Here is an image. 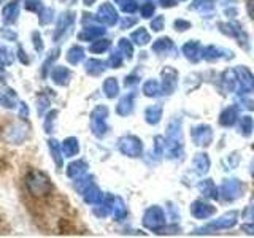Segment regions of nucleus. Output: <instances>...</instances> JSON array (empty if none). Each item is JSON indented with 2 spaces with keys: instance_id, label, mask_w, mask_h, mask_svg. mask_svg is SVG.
<instances>
[{
  "instance_id": "nucleus-1",
  "label": "nucleus",
  "mask_w": 254,
  "mask_h": 238,
  "mask_svg": "<svg viewBox=\"0 0 254 238\" xmlns=\"http://www.w3.org/2000/svg\"><path fill=\"white\" fill-rule=\"evenodd\" d=\"M167 154L170 159H178L183 156V133H181V122L180 119L173 121L167 125Z\"/></svg>"
},
{
  "instance_id": "nucleus-2",
  "label": "nucleus",
  "mask_w": 254,
  "mask_h": 238,
  "mask_svg": "<svg viewBox=\"0 0 254 238\" xmlns=\"http://www.w3.org/2000/svg\"><path fill=\"white\" fill-rule=\"evenodd\" d=\"M245 190V184L240 179H227L222 182V186L219 187V197L222 200L232 202L240 198Z\"/></svg>"
},
{
  "instance_id": "nucleus-3",
  "label": "nucleus",
  "mask_w": 254,
  "mask_h": 238,
  "mask_svg": "<svg viewBox=\"0 0 254 238\" xmlns=\"http://www.w3.org/2000/svg\"><path fill=\"white\" fill-rule=\"evenodd\" d=\"M165 224V216L161 206H151L143 214V226L149 230H161Z\"/></svg>"
},
{
  "instance_id": "nucleus-4",
  "label": "nucleus",
  "mask_w": 254,
  "mask_h": 238,
  "mask_svg": "<svg viewBox=\"0 0 254 238\" xmlns=\"http://www.w3.org/2000/svg\"><path fill=\"white\" fill-rule=\"evenodd\" d=\"M237 224V211H230V213H226L224 216H221L218 221H213L210 224H206L205 227L198 229L197 234H206V232H211V230H222V229H230Z\"/></svg>"
},
{
  "instance_id": "nucleus-5",
  "label": "nucleus",
  "mask_w": 254,
  "mask_h": 238,
  "mask_svg": "<svg viewBox=\"0 0 254 238\" xmlns=\"http://www.w3.org/2000/svg\"><path fill=\"white\" fill-rule=\"evenodd\" d=\"M119 151L126 156L138 157L143 153V145L137 137H133V135H127V137H123L121 140H119Z\"/></svg>"
},
{
  "instance_id": "nucleus-6",
  "label": "nucleus",
  "mask_w": 254,
  "mask_h": 238,
  "mask_svg": "<svg viewBox=\"0 0 254 238\" xmlns=\"http://www.w3.org/2000/svg\"><path fill=\"white\" fill-rule=\"evenodd\" d=\"M235 73H237V79H238L237 92H240V94L254 92V75L251 73V71L246 67L238 65L235 68Z\"/></svg>"
},
{
  "instance_id": "nucleus-7",
  "label": "nucleus",
  "mask_w": 254,
  "mask_h": 238,
  "mask_svg": "<svg viewBox=\"0 0 254 238\" xmlns=\"http://www.w3.org/2000/svg\"><path fill=\"white\" fill-rule=\"evenodd\" d=\"M27 186H29L30 192L35 194V195H43V194H48L51 190L50 181H48V178L43 177L42 173H32L27 179Z\"/></svg>"
},
{
  "instance_id": "nucleus-8",
  "label": "nucleus",
  "mask_w": 254,
  "mask_h": 238,
  "mask_svg": "<svg viewBox=\"0 0 254 238\" xmlns=\"http://www.w3.org/2000/svg\"><path fill=\"white\" fill-rule=\"evenodd\" d=\"M107 116H108V110L107 107H97L92 111V132L97 135V137H102L107 132Z\"/></svg>"
},
{
  "instance_id": "nucleus-9",
  "label": "nucleus",
  "mask_w": 254,
  "mask_h": 238,
  "mask_svg": "<svg viewBox=\"0 0 254 238\" xmlns=\"http://www.w3.org/2000/svg\"><path fill=\"white\" fill-rule=\"evenodd\" d=\"M190 137H192V141L197 146H208L213 141V130H211L210 125L202 124V125L192 127V130H190Z\"/></svg>"
},
{
  "instance_id": "nucleus-10",
  "label": "nucleus",
  "mask_w": 254,
  "mask_h": 238,
  "mask_svg": "<svg viewBox=\"0 0 254 238\" xmlns=\"http://www.w3.org/2000/svg\"><path fill=\"white\" fill-rule=\"evenodd\" d=\"M177 84H178V73L177 70L172 68V67H165L162 70V92L164 94H172L175 89H177Z\"/></svg>"
},
{
  "instance_id": "nucleus-11",
  "label": "nucleus",
  "mask_w": 254,
  "mask_h": 238,
  "mask_svg": "<svg viewBox=\"0 0 254 238\" xmlns=\"http://www.w3.org/2000/svg\"><path fill=\"white\" fill-rule=\"evenodd\" d=\"M219 27L229 37H234L235 40H238V43H240V45H243V46L246 45V46H248V37H246L243 29L238 26V24H235V22H226V24H221Z\"/></svg>"
},
{
  "instance_id": "nucleus-12",
  "label": "nucleus",
  "mask_w": 254,
  "mask_h": 238,
  "mask_svg": "<svg viewBox=\"0 0 254 238\" xmlns=\"http://www.w3.org/2000/svg\"><path fill=\"white\" fill-rule=\"evenodd\" d=\"M97 19L105 24V26H113V24L118 22V11L115 10V6L111 3H103L99 8Z\"/></svg>"
},
{
  "instance_id": "nucleus-13",
  "label": "nucleus",
  "mask_w": 254,
  "mask_h": 238,
  "mask_svg": "<svg viewBox=\"0 0 254 238\" xmlns=\"http://www.w3.org/2000/svg\"><path fill=\"white\" fill-rule=\"evenodd\" d=\"M202 58L206 60H218V59H230L234 58V53H230L229 50H224V48H218V46H206Z\"/></svg>"
},
{
  "instance_id": "nucleus-14",
  "label": "nucleus",
  "mask_w": 254,
  "mask_h": 238,
  "mask_svg": "<svg viewBox=\"0 0 254 238\" xmlns=\"http://www.w3.org/2000/svg\"><path fill=\"white\" fill-rule=\"evenodd\" d=\"M214 206L208 205L206 202H200V200H197L192 203V206H190V213H192V216L197 218V219H206V218H210L214 214Z\"/></svg>"
},
{
  "instance_id": "nucleus-15",
  "label": "nucleus",
  "mask_w": 254,
  "mask_h": 238,
  "mask_svg": "<svg viewBox=\"0 0 254 238\" xmlns=\"http://www.w3.org/2000/svg\"><path fill=\"white\" fill-rule=\"evenodd\" d=\"M202 46L198 42H188L183 45V54L186 56V58L190 60V62H197L202 59Z\"/></svg>"
},
{
  "instance_id": "nucleus-16",
  "label": "nucleus",
  "mask_w": 254,
  "mask_h": 238,
  "mask_svg": "<svg viewBox=\"0 0 254 238\" xmlns=\"http://www.w3.org/2000/svg\"><path fill=\"white\" fill-rule=\"evenodd\" d=\"M222 79V86L227 92H237L238 89V79H237V73L235 70H226L221 76Z\"/></svg>"
},
{
  "instance_id": "nucleus-17",
  "label": "nucleus",
  "mask_w": 254,
  "mask_h": 238,
  "mask_svg": "<svg viewBox=\"0 0 254 238\" xmlns=\"http://www.w3.org/2000/svg\"><path fill=\"white\" fill-rule=\"evenodd\" d=\"M192 169L195 170V173L198 175H205L206 172L210 170V159L206 154L200 153L197 154L194 159H192Z\"/></svg>"
},
{
  "instance_id": "nucleus-18",
  "label": "nucleus",
  "mask_w": 254,
  "mask_h": 238,
  "mask_svg": "<svg viewBox=\"0 0 254 238\" xmlns=\"http://www.w3.org/2000/svg\"><path fill=\"white\" fill-rule=\"evenodd\" d=\"M133 94H127L126 97H123L121 100H119L118 107H116V113L121 115V116H127L132 113L133 110Z\"/></svg>"
},
{
  "instance_id": "nucleus-19",
  "label": "nucleus",
  "mask_w": 254,
  "mask_h": 238,
  "mask_svg": "<svg viewBox=\"0 0 254 238\" xmlns=\"http://www.w3.org/2000/svg\"><path fill=\"white\" fill-rule=\"evenodd\" d=\"M237 118H238V111H237V108H235V107H229V108H226V110L219 115V124H221V125H226V127L234 125V124L237 122Z\"/></svg>"
},
{
  "instance_id": "nucleus-20",
  "label": "nucleus",
  "mask_w": 254,
  "mask_h": 238,
  "mask_svg": "<svg viewBox=\"0 0 254 238\" xmlns=\"http://www.w3.org/2000/svg\"><path fill=\"white\" fill-rule=\"evenodd\" d=\"M198 189L203 195H206L208 198H219V187L214 184L213 179H205L198 184Z\"/></svg>"
},
{
  "instance_id": "nucleus-21",
  "label": "nucleus",
  "mask_w": 254,
  "mask_h": 238,
  "mask_svg": "<svg viewBox=\"0 0 254 238\" xmlns=\"http://www.w3.org/2000/svg\"><path fill=\"white\" fill-rule=\"evenodd\" d=\"M83 194H84V200L87 203H92V205H99V203L103 202V198H105V197H103V194L94 184H91L89 187H87Z\"/></svg>"
},
{
  "instance_id": "nucleus-22",
  "label": "nucleus",
  "mask_w": 254,
  "mask_h": 238,
  "mask_svg": "<svg viewBox=\"0 0 254 238\" xmlns=\"http://www.w3.org/2000/svg\"><path fill=\"white\" fill-rule=\"evenodd\" d=\"M162 118V107L161 105H151L145 111V119L148 124H157Z\"/></svg>"
},
{
  "instance_id": "nucleus-23",
  "label": "nucleus",
  "mask_w": 254,
  "mask_h": 238,
  "mask_svg": "<svg viewBox=\"0 0 254 238\" xmlns=\"http://www.w3.org/2000/svg\"><path fill=\"white\" fill-rule=\"evenodd\" d=\"M103 34H105V29L103 27H86V29H83V32L78 37H79V40H84V42H91V40L102 37Z\"/></svg>"
},
{
  "instance_id": "nucleus-24",
  "label": "nucleus",
  "mask_w": 254,
  "mask_h": 238,
  "mask_svg": "<svg viewBox=\"0 0 254 238\" xmlns=\"http://www.w3.org/2000/svg\"><path fill=\"white\" fill-rule=\"evenodd\" d=\"M143 92H145V95H148V97H156V95L162 92V86L159 81H156V79H148V81L143 84Z\"/></svg>"
},
{
  "instance_id": "nucleus-25",
  "label": "nucleus",
  "mask_w": 254,
  "mask_h": 238,
  "mask_svg": "<svg viewBox=\"0 0 254 238\" xmlns=\"http://www.w3.org/2000/svg\"><path fill=\"white\" fill-rule=\"evenodd\" d=\"M153 51L157 54H165L169 51H173V42L170 38H159L153 45Z\"/></svg>"
},
{
  "instance_id": "nucleus-26",
  "label": "nucleus",
  "mask_w": 254,
  "mask_h": 238,
  "mask_svg": "<svg viewBox=\"0 0 254 238\" xmlns=\"http://www.w3.org/2000/svg\"><path fill=\"white\" fill-rule=\"evenodd\" d=\"M103 92H105V95L110 99L116 97L118 92H119V84H118V81L115 78L105 79V83H103Z\"/></svg>"
},
{
  "instance_id": "nucleus-27",
  "label": "nucleus",
  "mask_w": 254,
  "mask_h": 238,
  "mask_svg": "<svg viewBox=\"0 0 254 238\" xmlns=\"http://www.w3.org/2000/svg\"><path fill=\"white\" fill-rule=\"evenodd\" d=\"M130 40L135 43V45H146L149 40H151V37H149V34H148V30L146 29H137L133 32V34L130 35Z\"/></svg>"
},
{
  "instance_id": "nucleus-28",
  "label": "nucleus",
  "mask_w": 254,
  "mask_h": 238,
  "mask_svg": "<svg viewBox=\"0 0 254 238\" xmlns=\"http://www.w3.org/2000/svg\"><path fill=\"white\" fill-rule=\"evenodd\" d=\"M78 149H79V146H78V141L75 138H68V140L64 141V145H62V153L67 157L75 156L78 153Z\"/></svg>"
},
{
  "instance_id": "nucleus-29",
  "label": "nucleus",
  "mask_w": 254,
  "mask_h": 238,
  "mask_svg": "<svg viewBox=\"0 0 254 238\" xmlns=\"http://www.w3.org/2000/svg\"><path fill=\"white\" fill-rule=\"evenodd\" d=\"M86 164L84 162H75V164H71L68 167V170H67V175L70 178H79L83 173H86Z\"/></svg>"
},
{
  "instance_id": "nucleus-30",
  "label": "nucleus",
  "mask_w": 254,
  "mask_h": 238,
  "mask_svg": "<svg viewBox=\"0 0 254 238\" xmlns=\"http://www.w3.org/2000/svg\"><path fill=\"white\" fill-rule=\"evenodd\" d=\"M190 8L195 11H200V13H206V11H211L214 8V3L211 0H194Z\"/></svg>"
},
{
  "instance_id": "nucleus-31",
  "label": "nucleus",
  "mask_w": 254,
  "mask_h": 238,
  "mask_svg": "<svg viewBox=\"0 0 254 238\" xmlns=\"http://www.w3.org/2000/svg\"><path fill=\"white\" fill-rule=\"evenodd\" d=\"M105 70V62H102V60H89L86 63V71L87 73H91V75H99L102 73V71Z\"/></svg>"
},
{
  "instance_id": "nucleus-32",
  "label": "nucleus",
  "mask_w": 254,
  "mask_h": 238,
  "mask_svg": "<svg viewBox=\"0 0 254 238\" xmlns=\"http://www.w3.org/2000/svg\"><path fill=\"white\" fill-rule=\"evenodd\" d=\"M113 214H115V218L118 221H123L127 216V208H126V205L121 202V198H115V202H113Z\"/></svg>"
},
{
  "instance_id": "nucleus-33",
  "label": "nucleus",
  "mask_w": 254,
  "mask_h": 238,
  "mask_svg": "<svg viewBox=\"0 0 254 238\" xmlns=\"http://www.w3.org/2000/svg\"><path fill=\"white\" fill-rule=\"evenodd\" d=\"M53 78H54L56 83L65 84L68 81V78H70V71L67 68H64V67H58L53 71Z\"/></svg>"
},
{
  "instance_id": "nucleus-34",
  "label": "nucleus",
  "mask_w": 254,
  "mask_h": 238,
  "mask_svg": "<svg viewBox=\"0 0 254 238\" xmlns=\"http://www.w3.org/2000/svg\"><path fill=\"white\" fill-rule=\"evenodd\" d=\"M118 50L121 51V54L124 56V58L127 59H132V56H133V48H132V43L129 42V40H119V45H118Z\"/></svg>"
},
{
  "instance_id": "nucleus-35",
  "label": "nucleus",
  "mask_w": 254,
  "mask_h": 238,
  "mask_svg": "<svg viewBox=\"0 0 254 238\" xmlns=\"http://www.w3.org/2000/svg\"><path fill=\"white\" fill-rule=\"evenodd\" d=\"M253 127H254V122H253L251 116L242 118V121H240V130H242V133L245 135V137H250L251 132H253Z\"/></svg>"
},
{
  "instance_id": "nucleus-36",
  "label": "nucleus",
  "mask_w": 254,
  "mask_h": 238,
  "mask_svg": "<svg viewBox=\"0 0 254 238\" xmlns=\"http://www.w3.org/2000/svg\"><path fill=\"white\" fill-rule=\"evenodd\" d=\"M83 58H84L83 50H81V48H78V46L71 48V50L68 51V54H67V59H68L70 63H78L79 60H83Z\"/></svg>"
},
{
  "instance_id": "nucleus-37",
  "label": "nucleus",
  "mask_w": 254,
  "mask_h": 238,
  "mask_svg": "<svg viewBox=\"0 0 254 238\" xmlns=\"http://www.w3.org/2000/svg\"><path fill=\"white\" fill-rule=\"evenodd\" d=\"M116 3L124 13H133L137 10V2L135 0H116Z\"/></svg>"
},
{
  "instance_id": "nucleus-38",
  "label": "nucleus",
  "mask_w": 254,
  "mask_h": 238,
  "mask_svg": "<svg viewBox=\"0 0 254 238\" xmlns=\"http://www.w3.org/2000/svg\"><path fill=\"white\" fill-rule=\"evenodd\" d=\"M3 16H5L6 22H13L16 19V16H18V5H16V3L8 5L3 10Z\"/></svg>"
},
{
  "instance_id": "nucleus-39",
  "label": "nucleus",
  "mask_w": 254,
  "mask_h": 238,
  "mask_svg": "<svg viewBox=\"0 0 254 238\" xmlns=\"http://www.w3.org/2000/svg\"><path fill=\"white\" fill-rule=\"evenodd\" d=\"M123 58H124V56L121 54V51L116 50L113 54L110 56V59H108V65H110V67H113V68L121 67V63H123V60H124Z\"/></svg>"
},
{
  "instance_id": "nucleus-40",
  "label": "nucleus",
  "mask_w": 254,
  "mask_h": 238,
  "mask_svg": "<svg viewBox=\"0 0 254 238\" xmlns=\"http://www.w3.org/2000/svg\"><path fill=\"white\" fill-rule=\"evenodd\" d=\"M110 48V42L108 40H99V42H94V45H91V51L99 54V53H103L105 50Z\"/></svg>"
},
{
  "instance_id": "nucleus-41",
  "label": "nucleus",
  "mask_w": 254,
  "mask_h": 238,
  "mask_svg": "<svg viewBox=\"0 0 254 238\" xmlns=\"http://www.w3.org/2000/svg\"><path fill=\"white\" fill-rule=\"evenodd\" d=\"M50 148H51L53 154H54L56 162H58V165L61 167V165H62V159H61V149H59L58 141H50Z\"/></svg>"
},
{
  "instance_id": "nucleus-42",
  "label": "nucleus",
  "mask_w": 254,
  "mask_h": 238,
  "mask_svg": "<svg viewBox=\"0 0 254 238\" xmlns=\"http://www.w3.org/2000/svg\"><path fill=\"white\" fill-rule=\"evenodd\" d=\"M154 10H156V6L153 3H143L141 16H143V18H151V16L154 14Z\"/></svg>"
},
{
  "instance_id": "nucleus-43",
  "label": "nucleus",
  "mask_w": 254,
  "mask_h": 238,
  "mask_svg": "<svg viewBox=\"0 0 254 238\" xmlns=\"http://www.w3.org/2000/svg\"><path fill=\"white\" fill-rule=\"evenodd\" d=\"M154 151H156V154L157 156H161L162 154V151L165 149V146H167V143H164V138L162 137H156V140H154Z\"/></svg>"
},
{
  "instance_id": "nucleus-44",
  "label": "nucleus",
  "mask_w": 254,
  "mask_h": 238,
  "mask_svg": "<svg viewBox=\"0 0 254 238\" xmlns=\"http://www.w3.org/2000/svg\"><path fill=\"white\" fill-rule=\"evenodd\" d=\"M164 22H165L164 16H156V19L151 22V27H153V30L159 32V30L164 29Z\"/></svg>"
},
{
  "instance_id": "nucleus-45",
  "label": "nucleus",
  "mask_w": 254,
  "mask_h": 238,
  "mask_svg": "<svg viewBox=\"0 0 254 238\" xmlns=\"http://www.w3.org/2000/svg\"><path fill=\"white\" fill-rule=\"evenodd\" d=\"M243 218L248 222H254V205L248 206V208L243 211Z\"/></svg>"
},
{
  "instance_id": "nucleus-46",
  "label": "nucleus",
  "mask_w": 254,
  "mask_h": 238,
  "mask_svg": "<svg viewBox=\"0 0 254 238\" xmlns=\"http://www.w3.org/2000/svg\"><path fill=\"white\" fill-rule=\"evenodd\" d=\"M190 27V24L185 19H177L175 21V29L177 30H188Z\"/></svg>"
},
{
  "instance_id": "nucleus-47",
  "label": "nucleus",
  "mask_w": 254,
  "mask_h": 238,
  "mask_svg": "<svg viewBox=\"0 0 254 238\" xmlns=\"http://www.w3.org/2000/svg\"><path fill=\"white\" fill-rule=\"evenodd\" d=\"M135 24H137V19H135V18H129V16H127V18H124L121 21V29H129V27L135 26Z\"/></svg>"
},
{
  "instance_id": "nucleus-48",
  "label": "nucleus",
  "mask_w": 254,
  "mask_h": 238,
  "mask_svg": "<svg viewBox=\"0 0 254 238\" xmlns=\"http://www.w3.org/2000/svg\"><path fill=\"white\" fill-rule=\"evenodd\" d=\"M138 83V79L137 76H127L126 78V86L129 87V86H133V84H137Z\"/></svg>"
},
{
  "instance_id": "nucleus-49",
  "label": "nucleus",
  "mask_w": 254,
  "mask_h": 238,
  "mask_svg": "<svg viewBox=\"0 0 254 238\" xmlns=\"http://www.w3.org/2000/svg\"><path fill=\"white\" fill-rule=\"evenodd\" d=\"M246 234H250V235H254V222H251V224H245L243 227H242Z\"/></svg>"
},
{
  "instance_id": "nucleus-50",
  "label": "nucleus",
  "mask_w": 254,
  "mask_h": 238,
  "mask_svg": "<svg viewBox=\"0 0 254 238\" xmlns=\"http://www.w3.org/2000/svg\"><path fill=\"white\" fill-rule=\"evenodd\" d=\"M240 103H243V107H246L248 110H254V102H253V100L243 99V100H240Z\"/></svg>"
},
{
  "instance_id": "nucleus-51",
  "label": "nucleus",
  "mask_w": 254,
  "mask_h": 238,
  "mask_svg": "<svg viewBox=\"0 0 254 238\" xmlns=\"http://www.w3.org/2000/svg\"><path fill=\"white\" fill-rule=\"evenodd\" d=\"M248 13L250 16L254 19V0H250V3H248Z\"/></svg>"
},
{
  "instance_id": "nucleus-52",
  "label": "nucleus",
  "mask_w": 254,
  "mask_h": 238,
  "mask_svg": "<svg viewBox=\"0 0 254 238\" xmlns=\"http://www.w3.org/2000/svg\"><path fill=\"white\" fill-rule=\"evenodd\" d=\"M159 3H161L162 6H173L175 0H159Z\"/></svg>"
},
{
  "instance_id": "nucleus-53",
  "label": "nucleus",
  "mask_w": 254,
  "mask_h": 238,
  "mask_svg": "<svg viewBox=\"0 0 254 238\" xmlns=\"http://www.w3.org/2000/svg\"><path fill=\"white\" fill-rule=\"evenodd\" d=\"M83 2H84L86 5H92V3L95 2V0H83Z\"/></svg>"
},
{
  "instance_id": "nucleus-54",
  "label": "nucleus",
  "mask_w": 254,
  "mask_h": 238,
  "mask_svg": "<svg viewBox=\"0 0 254 238\" xmlns=\"http://www.w3.org/2000/svg\"><path fill=\"white\" fill-rule=\"evenodd\" d=\"M251 175L254 177V159H253V162H251Z\"/></svg>"
},
{
  "instance_id": "nucleus-55",
  "label": "nucleus",
  "mask_w": 254,
  "mask_h": 238,
  "mask_svg": "<svg viewBox=\"0 0 254 238\" xmlns=\"http://www.w3.org/2000/svg\"><path fill=\"white\" fill-rule=\"evenodd\" d=\"M0 2H2V0H0Z\"/></svg>"
}]
</instances>
